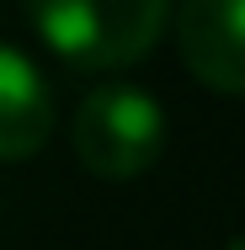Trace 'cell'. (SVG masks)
I'll return each mask as SVG.
<instances>
[{
	"label": "cell",
	"mask_w": 245,
	"mask_h": 250,
	"mask_svg": "<svg viewBox=\"0 0 245 250\" xmlns=\"http://www.w3.org/2000/svg\"><path fill=\"white\" fill-rule=\"evenodd\" d=\"M176 48L208 91L245 96V0H181Z\"/></svg>",
	"instance_id": "cell-3"
},
{
	"label": "cell",
	"mask_w": 245,
	"mask_h": 250,
	"mask_svg": "<svg viewBox=\"0 0 245 250\" xmlns=\"http://www.w3.org/2000/svg\"><path fill=\"white\" fill-rule=\"evenodd\" d=\"M224 250H245V234H235V240H229V245H224Z\"/></svg>",
	"instance_id": "cell-5"
},
{
	"label": "cell",
	"mask_w": 245,
	"mask_h": 250,
	"mask_svg": "<svg viewBox=\"0 0 245 250\" xmlns=\"http://www.w3.org/2000/svg\"><path fill=\"white\" fill-rule=\"evenodd\" d=\"M69 139L80 165L101 181H134L165 154V112L139 85H101L75 106Z\"/></svg>",
	"instance_id": "cell-2"
},
{
	"label": "cell",
	"mask_w": 245,
	"mask_h": 250,
	"mask_svg": "<svg viewBox=\"0 0 245 250\" xmlns=\"http://www.w3.org/2000/svg\"><path fill=\"white\" fill-rule=\"evenodd\" d=\"M32 32L75 69H128L139 64L165 21L171 0H22Z\"/></svg>",
	"instance_id": "cell-1"
},
{
	"label": "cell",
	"mask_w": 245,
	"mask_h": 250,
	"mask_svg": "<svg viewBox=\"0 0 245 250\" xmlns=\"http://www.w3.org/2000/svg\"><path fill=\"white\" fill-rule=\"evenodd\" d=\"M53 133V91L22 48L0 43V160H32Z\"/></svg>",
	"instance_id": "cell-4"
}]
</instances>
